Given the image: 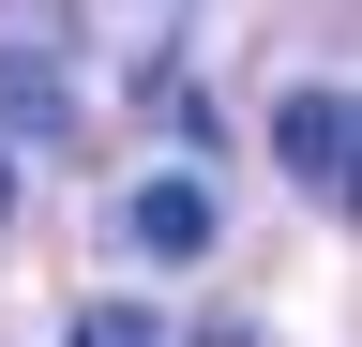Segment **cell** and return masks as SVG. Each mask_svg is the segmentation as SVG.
<instances>
[{
    "label": "cell",
    "mask_w": 362,
    "mask_h": 347,
    "mask_svg": "<svg viewBox=\"0 0 362 347\" xmlns=\"http://www.w3.org/2000/svg\"><path fill=\"white\" fill-rule=\"evenodd\" d=\"M121 242L151 257V272L211 257V242H226V211H211V166H166V182H136V196H121Z\"/></svg>",
    "instance_id": "cell-2"
},
{
    "label": "cell",
    "mask_w": 362,
    "mask_h": 347,
    "mask_svg": "<svg viewBox=\"0 0 362 347\" xmlns=\"http://www.w3.org/2000/svg\"><path fill=\"white\" fill-rule=\"evenodd\" d=\"M0 227H16V151H0Z\"/></svg>",
    "instance_id": "cell-5"
},
{
    "label": "cell",
    "mask_w": 362,
    "mask_h": 347,
    "mask_svg": "<svg viewBox=\"0 0 362 347\" xmlns=\"http://www.w3.org/2000/svg\"><path fill=\"white\" fill-rule=\"evenodd\" d=\"M76 347H166V332L136 317V302H90V317H76Z\"/></svg>",
    "instance_id": "cell-4"
},
{
    "label": "cell",
    "mask_w": 362,
    "mask_h": 347,
    "mask_svg": "<svg viewBox=\"0 0 362 347\" xmlns=\"http://www.w3.org/2000/svg\"><path fill=\"white\" fill-rule=\"evenodd\" d=\"M76 121L90 106H76V61L61 46H0V151H61Z\"/></svg>",
    "instance_id": "cell-3"
},
{
    "label": "cell",
    "mask_w": 362,
    "mask_h": 347,
    "mask_svg": "<svg viewBox=\"0 0 362 347\" xmlns=\"http://www.w3.org/2000/svg\"><path fill=\"white\" fill-rule=\"evenodd\" d=\"M272 166H287L317 211L347 196V166H362V106H347V76H302V91L272 106Z\"/></svg>",
    "instance_id": "cell-1"
}]
</instances>
